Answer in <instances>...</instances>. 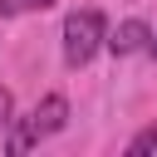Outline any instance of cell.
I'll return each instance as SVG.
<instances>
[{"label": "cell", "instance_id": "7a4b0ae2", "mask_svg": "<svg viewBox=\"0 0 157 157\" xmlns=\"http://www.w3.org/2000/svg\"><path fill=\"white\" fill-rule=\"evenodd\" d=\"M69 123V98L64 93H49L44 103H34V113L10 132V152H25V147H34L39 137H49V132H59Z\"/></svg>", "mask_w": 157, "mask_h": 157}, {"label": "cell", "instance_id": "52a82bcc", "mask_svg": "<svg viewBox=\"0 0 157 157\" xmlns=\"http://www.w3.org/2000/svg\"><path fill=\"white\" fill-rule=\"evenodd\" d=\"M147 49H152V54H157V39H152V44H147Z\"/></svg>", "mask_w": 157, "mask_h": 157}, {"label": "cell", "instance_id": "3957f363", "mask_svg": "<svg viewBox=\"0 0 157 157\" xmlns=\"http://www.w3.org/2000/svg\"><path fill=\"white\" fill-rule=\"evenodd\" d=\"M147 44H152V29H147L142 20H123V25L108 34V49H113L118 59H123V54H137V49H147Z\"/></svg>", "mask_w": 157, "mask_h": 157}, {"label": "cell", "instance_id": "8992f818", "mask_svg": "<svg viewBox=\"0 0 157 157\" xmlns=\"http://www.w3.org/2000/svg\"><path fill=\"white\" fill-rule=\"evenodd\" d=\"M25 5H29V10H49L54 0H25Z\"/></svg>", "mask_w": 157, "mask_h": 157}, {"label": "cell", "instance_id": "6da1fadb", "mask_svg": "<svg viewBox=\"0 0 157 157\" xmlns=\"http://www.w3.org/2000/svg\"><path fill=\"white\" fill-rule=\"evenodd\" d=\"M103 44H108V25H103L98 10H74V15L64 20V64L83 69Z\"/></svg>", "mask_w": 157, "mask_h": 157}, {"label": "cell", "instance_id": "5b68a950", "mask_svg": "<svg viewBox=\"0 0 157 157\" xmlns=\"http://www.w3.org/2000/svg\"><path fill=\"white\" fill-rule=\"evenodd\" d=\"M10 118H15V98L10 88H0V128H10Z\"/></svg>", "mask_w": 157, "mask_h": 157}, {"label": "cell", "instance_id": "277c9868", "mask_svg": "<svg viewBox=\"0 0 157 157\" xmlns=\"http://www.w3.org/2000/svg\"><path fill=\"white\" fill-rule=\"evenodd\" d=\"M157 147V128H147V132H137L132 142H128V157H142V152H152Z\"/></svg>", "mask_w": 157, "mask_h": 157}]
</instances>
